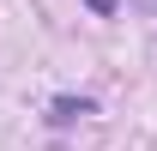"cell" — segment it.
<instances>
[{
  "label": "cell",
  "mask_w": 157,
  "mask_h": 151,
  "mask_svg": "<svg viewBox=\"0 0 157 151\" xmlns=\"http://www.w3.org/2000/svg\"><path fill=\"white\" fill-rule=\"evenodd\" d=\"M139 6H151V12H157V0H139Z\"/></svg>",
  "instance_id": "obj_2"
},
{
  "label": "cell",
  "mask_w": 157,
  "mask_h": 151,
  "mask_svg": "<svg viewBox=\"0 0 157 151\" xmlns=\"http://www.w3.org/2000/svg\"><path fill=\"white\" fill-rule=\"evenodd\" d=\"M91 6H97V12H115V0H91Z\"/></svg>",
  "instance_id": "obj_1"
}]
</instances>
